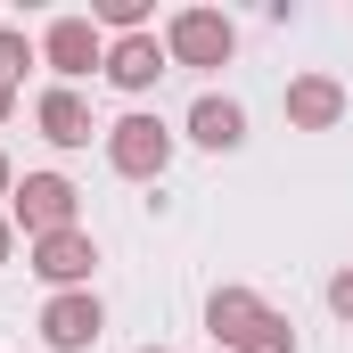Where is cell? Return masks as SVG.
Masks as SVG:
<instances>
[{
    "label": "cell",
    "instance_id": "obj_1",
    "mask_svg": "<svg viewBox=\"0 0 353 353\" xmlns=\"http://www.w3.org/2000/svg\"><path fill=\"white\" fill-rule=\"evenodd\" d=\"M205 329H214V353H296L288 312L263 304L255 288H214L205 296Z\"/></svg>",
    "mask_w": 353,
    "mask_h": 353
},
{
    "label": "cell",
    "instance_id": "obj_2",
    "mask_svg": "<svg viewBox=\"0 0 353 353\" xmlns=\"http://www.w3.org/2000/svg\"><path fill=\"white\" fill-rule=\"evenodd\" d=\"M74 214H83V189H74L66 173H25L17 189H8V222H17L25 239H58V230H83Z\"/></svg>",
    "mask_w": 353,
    "mask_h": 353
},
{
    "label": "cell",
    "instance_id": "obj_3",
    "mask_svg": "<svg viewBox=\"0 0 353 353\" xmlns=\"http://www.w3.org/2000/svg\"><path fill=\"white\" fill-rule=\"evenodd\" d=\"M165 58L173 66H230L239 58V25L222 8H173L165 17Z\"/></svg>",
    "mask_w": 353,
    "mask_h": 353
},
{
    "label": "cell",
    "instance_id": "obj_4",
    "mask_svg": "<svg viewBox=\"0 0 353 353\" xmlns=\"http://www.w3.org/2000/svg\"><path fill=\"white\" fill-rule=\"evenodd\" d=\"M107 165H115L123 181H165V165H173V132H165L157 115L132 107V115L107 123Z\"/></svg>",
    "mask_w": 353,
    "mask_h": 353
},
{
    "label": "cell",
    "instance_id": "obj_5",
    "mask_svg": "<svg viewBox=\"0 0 353 353\" xmlns=\"http://www.w3.org/2000/svg\"><path fill=\"white\" fill-rule=\"evenodd\" d=\"M41 66L74 90L90 66H107V33H99L90 17H50V25H41Z\"/></svg>",
    "mask_w": 353,
    "mask_h": 353
},
{
    "label": "cell",
    "instance_id": "obj_6",
    "mask_svg": "<svg viewBox=\"0 0 353 353\" xmlns=\"http://www.w3.org/2000/svg\"><path fill=\"white\" fill-rule=\"evenodd\" d=\"M99 329H107V304H99L90 288H66V296L41 304V345H50V353H90Z\"/></svg>",
    "mask_w": 353,
    "mask_h": 353
},
{
    "label": "cell",
    "instance_id": "obj_7",
    "mask_svg": "<svg viewBox=\"0 0 353 353\" xmlns=\"http://www.w3.org/2000/svg\"><path fill=\"white\" fill-rule=\"evenodd\" d=\"M33 271L66 296V288H90V271H99V247H90V230H58V239H33Z\"/></svg>",
    "mask_w": 353,
    "mask_h": 353
},
{
    "label": "cell",
    "instance_id": "obj_8",
    "mask_svg": "<svg viewBox=\"0 0 353 353\" xmlns=\"http://www.w3.org/2000/svg\"><path fill=\"white\" fill-rule=\"evenodd\" d=\"M157 74H173L165 33H123V41H107V83L115 90H157Z\"/></svg>",
    "mask_w": 353,
    "mask_h": 353
},
{
    "label": "cell",
    "instance_id": "obj_9",
    "mask_svg": "<svg viewBox=\"0 0 353 353\" xmlns=\"http://www.w3.org/2000/svg\"><path fill=\"white\" fill-rule=\"evenodd\" d=\"M345 123V83L337 74H296L288 83V132H337Z\"/></svg>",
    "mask_w": 353,
    "mask_h": 353
},
{
    "label": "cell",
    "instance_id": "obj_10",
    "mask_svg": "<svg viewBox=\"0 0 353 353\" xmlns=\"http://www.w3.org/2000/svg\"><path fill=\"white\" fill-rule=\"evenodd\" d=\"M33 123H41V140L50 148H90V107H83V90H66V83H50L41 99H33Z\"/></svg>",
    "mask_w": 353,
    "mask_h": 353
},
{
    "label": "cell",
    "instance_id": "obj_11",
    "mask_svg": "<svg viewBox=\"0 0 353 353\" xmlns=\"http://www.w3.org/2000/svg\"><path fill=\"white\" fill-rule=\"evenodd\" d=\"M189 140H197V148H214V157L247 148V107H239L230 90H205V99L189 107Z\"/></svg>",
    "mask_w": 353,
    "mask_h": 353
},
{
    "label": "cell",
    "instance_id": "obj_12",
    "mask_svg": "<svg viewBox=\"0 0 353 353\" xmlns=\"http://www.w3.org/2000/svg\"><path fill=\"white\" fill-rule=\"evenodd\" d=\"M25 66H33V41H25L17 25H0V83L17 90V74H25Z\"/></svg>",
    "mask_w": 353,
    "mask_h": 353
},
{
    "label": "cell",
    "instance_id": "obj_13",
    "mask_svg": "<svg viewBox=\"0 0 353 353\" xmlns=\"http://www.w3.org/2000/svg\"><path fill=\"white\" fill-rule=\"evenodd\" d=\"M329 312H337V321H353V263L329 279Z\"/></svg>",
    "mask_w": 353,
    "mask_h": 353
},
{
    "label": "cell",
    "instance_id": "obj_14",
    "mask_svg": "<svg viewBox=\"0 0 353 353\" xmlns=\"http://www.w3.org/2000/svg\"><path fill=\"white\" fill-rule=\"evenodd\" d=\"M8 255H17V222L0 214V263H8Z\"/></svg>",
    "mask_w": 353,
    "mask_h": 353
},
{
    "label": "cell",
    "instance_id": "obj_15",
    "mask_svg": "<svg viewBox=\"0 0 353 353\" xmlns=\"http://www.w3.org/2000/svg\"><path fill=\"white\" fill-rule=\"evenodd\" d=\"M8 115H17V90H8V83H0V123H8Z\"/></svg>",
    "mask_w": 353,
    "mask_h": 353
},
{
    "label": "cell",
    "instance_id": "obj_16",
    "mask_svg": "<svg viewBox=\"0 0 353 353\" xmlns=\"http://www.w3.org/2000/svg\"><path fill=\"white\" fill-rule=\"evenodd\" d=\"M8 189H17V165H8V157H0V197H8Z\"/></svg>",
    "mask_w": 353,
    "mask_h": 353
},
{
    "label": "cell",
    "instance_id": "obj_17",
    "mask_svg": "<svg viewBox=\"0 0 353 353\" xmlns=\"http://www.w3.org/2000/svg\"><path fill=\"white\" fill-rule=\"evenodd\" d=\"M140 353H165V345H140Z\"/></svg>",
    "mask_w": 353,
    "mask_h": 353
}]
</instances>
